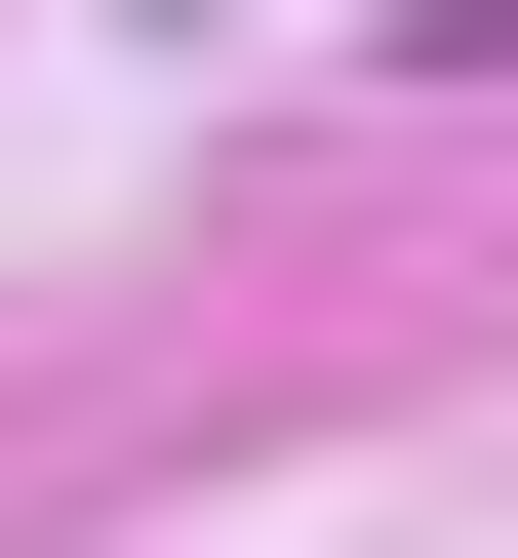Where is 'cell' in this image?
<instances>
[{
    "mask_svg": "<svg viewBox=\"0 0 518 558\" xmlns=\"http://www.w3.org/2000/svg\"><path fill=\"white\" fill-rule=\"evenodd\" d=\"M399 40H438V81H518V0H399Z\"/></svg>",
    "mask_w": 518,
    "mask_h": 558,
    "instance_id": "6da1fadb",
    "label": "cell"
}]
</instances>
